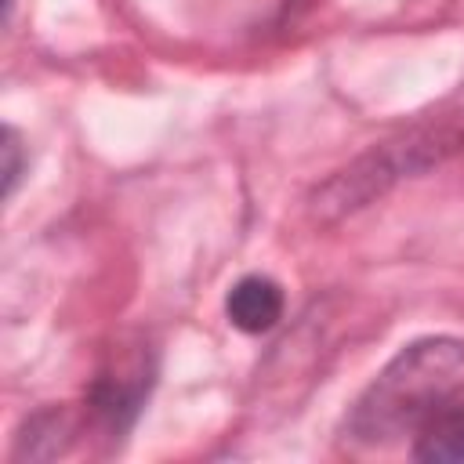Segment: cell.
Listing matches in <instances>:
<instances>
[{
    "label": "cell",
    "mask_w": 464,
    "mask_h": 464,
    "mask_svg": "<svg viewBox=\"0 0 464 464\" xmlns=\"http://www.w3.org/2000/svg\"><path fill=\"white\" fill-rule=\"evenodd\" d=\"M464 366V341L420 337L406 344L359 395L344 420V435L359 446H392L413 435L431 406L457 384Z\"/></svg>",
    "instance_id": "cell-1"
},
{
    "label": "cell",
    "mask_w": 464,
    "mask_h": 464,
    "mask_svg": "<svg viewBox=\"0 0 464 464\" xmlns=\"http://www.w3.org/2000/svg\"><path fill=\"white\" fill-rule=\"evenodd\" d=\"M152 384H156V355L145 344L123 348L91 381L87 413L94 417V424L105 435L116 439V435L134 428V420H138Z\"/></svg>",
    "instance_id": "cell-2"
},
{
    "label": "cell",
    "mask_w": 464,
    "mask_h": 464,
    "mask_svg": "<svg viewBox=\"0 0 464 464\" xmlns=\"http://www.w3.org/2000/svg\"><path fill=\"white\" fill-rule=\"evenodd\" d=\"M413 457L428 464H464V388H450L413 431Z\"/></svg>",
    "instance_id": "cell-3"
},
{
    "label": "cell",
    "mask_w": 464,
    "mask_h": 464,
    "mask_svg": "<svg viewBox=\"0 0 464 464\" xmlns=\"http://www.w3.org/2000/svg\"><path fill=\"white\" fill-rule=\"evenodd\" d=\"M283 286L268 276H243L225 294V315L239 334H268L283 319Z\"/></svg>",
    "instance_id": "cell-4"
},
{
    "label": "cell",
    "mask_w": 464,
    "mask_h": 464,
    "mask_svg": "<svg viewBox=\"0 0 464 464\" xmlns=\"http://www.w3.org/2000/svg\"><path fill=\"white\" fill-rule=\"evenodd\" d=\"M72 439V420L65 410H40L25 420L22 435H18V450L14 457H40V442H47V457H58Z\"/></svg>",
    "instance_id": "cell-5"
},
{
    "label": "cell",
    "mask_w": 464,
    "mask_h": 464,
    "mask_svg": "<svg viewBox=\"0 0 464 464\" xmlns=\"http://www.w3.org/2000/svg\"><path fill=\"white\" fill-rule=\"evenodd\" d=\"M0 156H4V196L11 199L14 196V188H18V181H22V174H25V149H22V138H18V130L14 127H4V145H0Z\"/></svg>",
    "instance_id": "cell-6"
}]
</instances>
